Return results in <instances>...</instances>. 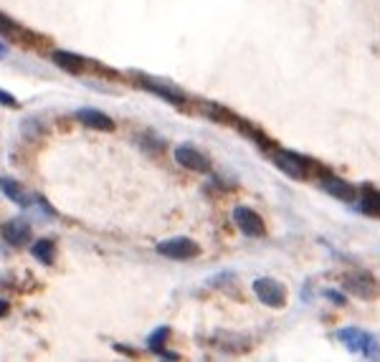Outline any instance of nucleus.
I'll return each instance as SVG.
<instances>
[{
  "instance_id": "423d86ee",
  "label": "nucleus",
  "mask_w": 380,
  "mask_h": 362,
  "mask_svg": "<svg viewBox=\"0 0 380 362\" xmlns=\"http://www.w3.org/2000/svg\"><path fill=\"white\" fill-rule=\"evenodd\" d=\"M233 223H236V226L251 238H259L266 233L264 218H261L257 211L246 208V205H236V208H233Z\"/></svg>"
},
{
  "instance_id": "6e6552de",
  "label": "nucleus",
  "mask_w": 380,
  "mask_h": 362,
  "mask_svg": "<svg viewBox=\"0 0 380 362\" xmlns=\"http://www.w3.org/2000/svg\"><path fill=\"white\" fill-rule=\"evenodd\" d=\"M175 160H178V165L193 170V172H208L211 170V160L203 152L195 150V147H190V144H180L175 150Z\"/></svg>"
},
{
  "instance_id": "7ed1b4c3",
  "label": "nucleus",
  "mask_w": 380,
  "mask_h": 362,
  "mask_svg": "<svg viewBox=\"0 0 380 362\" xmlns=\"http://www.w3.org/2000/svg\"><path fill=\"white\" fill-rule=\"evenodd\" d=\"M157 253L165 256V259H173V261H188V259H195L200 253V246L193 241V238L185 236H175L167 238L163 244H157Z\"/></svg>"
},
{
  "instance_id": "412c9836",
  "label": "nucleus",
  "mask_w": 380,
  "mask_h": 362,
  "mask_svg": "<svg viewBox=\"0 0 380 362\" xmlns=\"http://www.w3.org/2000/svg\"><path fill=\"white\" fill-rule=\"evenodd\" d=\"M5 51H8V49H5V43H0V59L5 56Z\"/></svg>"
},
{
  "instance_id": "2eb2a0df",
  "label": "nucleus",
  "mask_w": 380,
  "mask_h": 362,
  "mask_svg": "<svg viewBox=\"0 0 380 362\" xmlns=\"http://www.w3.org/2000/svg\"><path fill=\"white\" fill-rule=\"evenodd\" d=\"M31 253H34L41 263L51 266L54 259H56V246H54V241H49V238H41V241H36V244L31 246Z\"/></svg>"
},
{
  "instance_id": "4468645a",
  "label": "nucleus",
  "mask_w": 380,
  "mask_h": 362,
  "mask_svg": "<svg viewBox=\"0 0 380 362\" xmlns=\"http://www.w3.org/2000/svg\"><path fill=\"white\" fill-rule=\"evenodd\" d=\"M0 188H3V193H5V198L13 203H18V205H28V195L23 193V188H21V183L18 180H13V177L3 175L0 177Z\"/></svg>"
},
{
  "instance_id": "a211bd4d",
  "label": "nucleus",
  "mask_w": 380,
  "mask_h": 362,
  "mask_svg": "<svg viewBox=\"0 0 380 362\" xmlns=\"http://www.w3.org/2000/svg\"><path fill=\"white\" fill-rule=\"evenodd\" d=\"M0 104H3V107H10V109H18V107H21L16 96H13V94H8L5 89H0Z\"/></svg>"
},
{
  "instance_id": "ddd939ff",
  "label": "nucleus",
  "mask_w": 380,
  "mask_h": 362,
  "mask_svg": "<svg viewBox=\"0 0 380 362\" xmlns=\"http://www.w3.org/2000/svg\"><path fill=\"white\" fill-rule=\"evenodd\" d=\"M357 211L365 213V216H375L380 218V193L378 190H372V188H363L360 193H357Z\"/></svg>"
},
{
  "instance_id": "f03ea898",
  "label": "nucleus",
  "mask_w": 380,
  "mask_h": 362,
  "mask_svg": "<svg viewBox=\"0 0 380 362\" xmlns=\"http://www.w3.org/2000/svg\"><path fill=\"white\" fill-rule=\"evenodd\" d=\"M337 337L353 352L365 354V357H380V342L372 337L370 332H363V329L357 327H345L337 332Z\"/></svg>"
},
{
  "instance_id": "aec40b11",
  "label": "nucleus",
  "mask_w": 380,
  "mask_h": 362,
  "mask_svg": "<svg viewBox=\"0 0 380 362\" xmlns=\"http://www.w3.org/2000/svg\"><path fill=\"white\" fill-rule=\"evenodd\" d=\"M8 309H10V304L5 302V299H0V317H5V314H8Z\"/></svg>"
},
{
  "instance_id": "f8f14e48",
  "label": "nucleus",
  "mask_w": 380,
  "mask_h": 362,
  "mask_svg": "<svg viewBox=\"0 0 380 362\" xmlns=\"http://www.w3.org/2000/svg\"><path fill=\"white\" fill-rule=\"evenodd\" d=\"M3 238L8 241L10 246H25L31 241V226L25 223V220H8L5 226H3Z\"/></svg>"
},
{
  "instance_id": "1a4fd4ad",
  "label": "nucleus",
  "mask_w": 380,
  "mask_h": 362,
  "mask_svg": "<svg viewBox=\"0 0 380 362\" xmlns=\"http://www.w3.org/2000/svg\"><path fill=\"white\" fill-rule=\"evenodd\" d=\"M137 81H140L142 89H147V92L157 94V96H163V99L170 101V104H175V107H182V104H185V94L178 92L175 86L160 84V81H152V79H147V76H140Z\"/></svg>"
},
{
  "instance_id": "6ab92c4d",
  "label": "nucleus",
  "mask_w": 380,
  "mask_h": 362,
  "mask_svg": "<svg viewBox=\"0 0 380 362\" xmlns=\"http://www.w3.org/2000/svg\"><path fill=\"white\" fill-rule=\"evenodd\" d=\"M327 296H330V299H332V302H335V304H345V296H342V294H335V292H327Z\"/></svg>"
},
{
  "instance_id": "20e7f679",
  "label": "nucleus",
  "mask_w": 380,
  "mask_h": 362,
  "mask_svg": "<svg viewBox=\"0 0 380 362\" xmlns=\"http://www.w3.org/2000/svg\"><path fill=\"white\" fill-rule=\"evenodd\" d=\"M342 287L350 292V294L360 296V299H375L380 292L378 281L368 274V271H350L342 276Z\"/></svg>"
},
{
  "instance_id": "9b49d317",
  "label": "nucleus",
  "mask_w": 380,
  "mask_h": 362,
  "mask_svg": "<svg viewBox=\"0 0 380 362\" xmlns=\"http://www.w3.org/2000/svg\"><path fill=\"white\" fill-rule=\"evenodd\" d=\"M76 119H79L82 125L91 127V129H99V132H115V122H112V117H107V114L99 109H79L76 112Z\"/></svg>"
},
{
  "instance_id": "dca6fc26",
  "label": "nucleus",
  "mask_w": 380,
  "mask_h": 362,
  "mask_svg": "<svg viewBox=\"0 0 380 362\" xmlns=\"http://www.w3.org/2000/svg\"><path fill=\"white\" fill-rule=\"evenodd\" d=\"M167 337H170V327L155 329V332H152V335L147 337V347L152 350V352L163 354V352H165V339Z\"/></svg>"
},
{
  "instance_id": "f3484780",
  "label": "nucleus",
  "mask_w": 380,
  "mask_h": 362,
  "mask_svg": "<svg viewBox=\"0 0 380 362\" xmlns=\"http://www.w3.org/2000/svg\"><path fill=\"white\" fill-rule=\"evenodd\" d=\"M0 34L3 36H18L21 34V28H18V23H13L8 16H3V13H0Z\"/></svg>"
},
{
  "instance_id": "39448f33",
  "label": "nucleus",
  "mask_w": 380,
  "mask_h": 362,
  "mask_svg": "<svg viewBox=\"0 0 380 362\" xmlns=\"http://www.w3.org/2000/svg\"><path fill=\"white\" fill-rule=\"evenodd\" d=\"M254 292H257V296L266 304V307L279 309V307L287 304V292H284V287H281L276 279H269V276L257 279V281H254Z\"/></svg>"
},
{
  "instance_id": "0eeeda50",
  "label": "nucleus",
  "mask_w": 380,
  "mask_h": 362,
  "mask_svg": "<svg viewBox=\"0 0 380 362\" xmlns=\"http://www.w3.org/2000/svg\"><path fill=\"white\" fill-rule=\"evenodd\" d=\"M320 185L332 195V198H337L342 203H355L357 201V190L355 185H350L347 180H340V177L330 175V172H322L320 177Z\"/></svg>"
},
{
  "instance_id": "f257e3e1",
  "label": "nucleus",
  "mask_w": 380,
  "mask_h": 362,
  "mask_svg": "<svg viewBox=\"0 0 380 362\" xmlns=\"http://www.w3.org/2000/svg\"><path fill=\"white\" fill-rule=\"evenodd\" d=\"M274 162H276V168H279L281 172H287V175L294 177V180H307L312 172H320V175H322V168L314 160L305 157V155H299V152L281 150L274 155Z\"/></svg>"
},
{
  "instance_id": "9d476101",
  "label": "nucleus",
  "mask_w": 380,
  "mask_h": 362,
  "mask_svg": "<svg viewBox=\"0 0 380 362\" xmlns=\"http://www.w3.org/2000/svg\"><path fill=\"white\" fill-rule=\"evenodd\" d=\"M51 61H54L58 68L69 71V74H84V71H86V59L79 56V53H71V51H54V53H51Z\"/></svg>"
}]
</instances>
